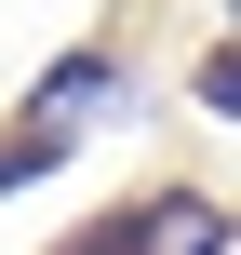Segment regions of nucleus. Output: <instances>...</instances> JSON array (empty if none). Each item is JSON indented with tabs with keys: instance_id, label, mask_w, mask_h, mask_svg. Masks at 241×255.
Segmentation results:
<instances>
[{
	"instance_id": "nucleus-4",
	"label": "nucleus",
	"mask_w": 241,
	"mask_h": 255,
	"mask_svg": "<svg viewBox=\"0 0 241 255\" xmlns=\"http://www.w3.org/2000/svg\"><path fill=\"white\" fill-rule=\"evenodd\" d=\"M228 27H241V0H228Z\"/></svg>"
},
{
	"instance_id": "nucleus-5",
	"label": "nucleus",
	"mask_w": 241,
	"mask_h": 255,
	"mask_svg": "<svg viewBox=\"0 0 241 255\" xmlns=\"http://www.w3.org/2000/svg\"><path fill=\"white\" fill-rule=\"evenodd\" d=\"M54 255H67V242H54Z\"/></svg>"
},
{
	"instance_id": "nucleus-3",
	"label": "nucleus",
	"mask_w": 241,
	"mask_h": 255,
	"mask_svg": "<svg viewBox=\"0 0 241 255\" xmlns=\"http://www.w3.org/2000/svg\"><path fill=\"white\" fill-rule=\"evenodd\" d=\"M188 108H201V121H241V27H215V40L188 54Z\"/></svg>"
},
{
	"instance_id": "nucleus-1",
	"label": "nucleus",
	"mask_w": 241,
	"mask_h": 255,
	"mask_svg": "<svg viewBox=\"0 0 241 255\" xmlns=\"http://www.w3.org/2000/svg\"><path fill=\"white\" fill-rule=\"evenodd\" d=\"M67 255H241V215L215 202V188H134V202L80 215Z\"/></svg>"
},
{
	"instance_id": "nucleus-2",
	"label": "nucleus",
	"mask_w": 241,
	"mask_h": 255,
	"mask_svg": "<svg viewBox=\"0 0 241 255\" xmlns=\"http://www.w3.org/2000/svg\"><path fill=\"white\" fill-rule=\"evenodd\" d=\"M107 121H148V94H134L121 40H80V54H54V67L27 81V108H13V134H40V148H80V134H107Z\"/></svg>"
}]
</instances>
